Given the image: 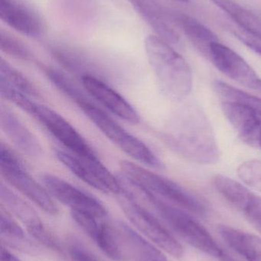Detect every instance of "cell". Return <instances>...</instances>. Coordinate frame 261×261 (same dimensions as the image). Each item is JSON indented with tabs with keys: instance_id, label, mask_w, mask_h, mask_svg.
<instances>
[{
	"instance_id": "cell-12",
	"label": "cell",
	"mask_w": 261,
	"mask_h": 261,
	"mask_svg": "<svg viewBox=\"0 0 261 261\" xmlns=\"http://www.w3.org/2000/svg\"><path fill=\"white\" fill-rule=\"evenodd\" d=\"M81 81L83 88L100 107L129 123H139L140 116L136 109L107 81L92 76H81Z\"/></svg>"
},
{
	"instance_id": "cell-20",
	"label": "cell",
	"mask_w": 261,
	"mask_h": 261,
	"mask_svg": "<svg viewBox=\"0 0 261 261\" xmlns=\"http://www.w3.org/2000/svg\"><path fill=\"white\" fill-rule=\"evenodd\" d=\"M219 236L245 261H261V238L229 225H219Z\"/></svg>"
},
{
	"instance_id": "cell-19",
	"label": "cell",
	"mask_w": 261,
	"mask_h": 261,
	"mask_svg": "<svg viewBox=\"0 0 261 261\" xmlns=\"http://www.w3.org/2000/svg\"><path fill=\"white\" fill-rule=\"evenodd\" d=\"M0 197L6 210L22 222L33 239L47 229L35 210L4 184H1Z\"/></svg>"
},
{
	"instance_id": "cell-27",
	"label": "cell",
	"mask_w": 261,
	"mask_h": 261,
	"mask_svg": "<svg viewBox=\"0 0 261 261\" xmlns=\"http://www.w3.org/2000/svg\"><path fill=\"white\" fill-rule=\"evenodd\" d=\"M0 47L3 53L15 59L31 61L33 55L22 42L4 31L0 32Z\"/></svg>"
},
{
	"instance_id": "cell-23",
	"label": "cell",
	"mask_w": 261,
	"mask_h": 261,
	"mask_svg": "<svg viewBox=\"0 0 261 261\" xmlns=\"http://www.w3.org/2000/svg\"><path fill=\"white\" fill-rule=\"evenodd\" d=\"M214 185L231 205L243 213L254 196L243 184L224 175H217L214 178Z\"/></svg>"
},
{
	"instance_id": "cell-25",
	"label": "cell",
	"mask_w": 261,
	"mask_h": 261,
	"mask_svg": "<svg viewBox=\"0 0 261 261\" xmlns=\"http://www.w3.org/2000/svg\"><path fill=\"white\" fill-rule=\"evenodd\" d=\"M0 90H13L33 99L39 96L36 87L4 59L0 64Z\"/></svg>"
},
{
	"instance_id": "cell-3",
	"label": "cell",
	"mask_w": 261,
	"mask_h": 261,
	"mask_svg": "<svg viewBox=\"0 0 261 261\" xmlns=\"http://www.w3.org/2000/svg\"><path fill=\"white\" fill-rule=\"evenodd\" d=\"M121 177L139 193H149L198 216H205L207 207L196 195L172 179L131 161H121Z\"/></svg>"
},
{
	"instance_id": "cell-8",
	"label": "cell",
	"mask_w": 261,
	"mask_h": 261,
	"mask_svg": "<svg viewBox=\"0 0 261 261\" xmlns=\"http://www.w3.org/2000/svg\"><path fill=\"white\" fill-rule=\"evenodd\" d=\"M0 171L6 182L32 201L47 214L57 216L59 213L55 199L42 184L37 182L25 168L13 152L2 143L0 147Z\"/></svg>"
},
{
	"instance_id": "cell-4",
	"label": "cell",
	"mask_w": 261,
	"mask_h": 261,
	"mask_svg": "<svg viewBox=\"0 0 261 261\" xmlns=\"http://www.w3.org/2000/svg\"><path fill=\"white\" fill-rule=\"evenodd\" d=\"M0 92L3 98L13 102L32 116L61 144L62 148L81 156L99 158L85 138L59 113L18 92L10 90H0Z\"/></svg>"
},
{
	"instance_id": "cell-10",
	"label": "cell",
	"mask_w": 261,
	"mask_h": 261,
	"mask_svg": "<svg viewBox=\"0 0 261 261\" xmlns=\"http://www.w3.org/2000/svg\"><path fill=\"white\" fill-rule=\"evenodd\" d=\"M41 182L54 199L69 207L70 211L87 213L104 219L108 216L102 202L62 178L46 173L41 176Z\"/></svg>"
},
{
	"instance_id": "cell-18",
	"label": "cell",
	"mask_w": 261,
	"mask_h": 261,
	"mask_svg": "<svg viewBox=\"0 0 261 261\" xmlns=\"http://www.w3.org/2000/svg\"><path fill=\"white\" fill-rule=\"evenodd\" d=\"M139 16L154 31L156 35L168 42L178 44L180 37L157 0H127Z\"/></svg>"
},
{
	"instance_id": "cell-35",
	"label": "cell",
	"mask_w": 261,
	"mask_h": 261,
	"mask_svg": "<svg viewBox=\"0 0 261 261\" xmlns=\"http://www.w3.org/2000/svg\"><path fill=\"white\" fill-rule=\"evenodd\" d=\"M258 148H260L261 150V136L260 138V141H259Z\"/></svg>"
},
{
	"instance_id": "cell-24",
	"label": "cell",
	"mask_w": 261,
	"mask_h": 261,
	"mask_svg": "<svg viewBox=\"0 0 261 261\" xmlns=\"http://www.w3.org/2000/svg\"><path fill=\"white\" fill-rule=\"evenodd\" d=\"M222 9L241 29L261 36V19L246 8L234 0H210Z\"/></svg>"
},
{
	"instance_id": "cell-15",
	"label": "cell",
	"mask_w": 261,
	"mask_h": 261,
	"mask_svg": "<svg viewBox=\"0 0 261 261\" xmlns=\"http://www.w3.org/2000/svg\"><path fill=\"white\" fill-rule=\"evenodd\" d=\"M0 18L16 32L38 38L44 32V23L38 12L21 0H0Z\"/></svg>"
},
{
	"instance_id": "cell-34",
	"label": "cell",
	"mask_w": 261,
	"mask_h": 261,
	"mask_svg": "<svg viewBox=\"0 0 261 261\" xmlns=\"http://www.w3.org/2000/svg\"><path fill=\"white\" fill-rule=\"evenodd\" d=\"M174 1L179 2V3H188L189 0H174Z\"/></svg>"
},
{
	"instance_id": "cell-14",
	"label": "cell",
	"mask_w": 261,
	"mask_h": 261,
	"mask_svg": "<svg viewBox=\"0 0 261 261\" xmlns=\"http://www.w3.org/2000/svg\"><path fill=\"white\" fill-rule=\"evenodd\" d=\"M70 216L75 223L107 257L113 260H123L114 227L110 226L106 219L75 211H70Z\"/></svg>"
},
{
	"instance_id": "cell-1",
	"label": "cell",
	"mask_w": 261,
	"mask_h": 261,
	"mask_svg": "<svg viewBox=\"0 0 261 261\" xmlns=\"http://www.w3.org/2000/svg\"><path fill=\"white\" fill-rule=\"evenodd\" d=\"M167 141L176 152L197 164L219 162L220 150L216 134L200 107L187 106L179 112L172 124Z\"/></svg>"
},
{
	"instance_id": "cell-16",
	"label": "cell",
	"mask_w": 261,
	"mask_h": 261,
	"mask_svg": "<svg viewBox=\"0 0 261 261\" xmlns=\"http://www.w3.org/2000/svg\"><path fill=\"white\" fill-rule=\"evenodd\" d=\"M123 261H168L162 251L124 222L115 225Z\"/></svg>"
},
{
	"instance_id": "cell-22",
	"label": "cell",
	"mask_w": 261,
	"mask_h": 261,
	"mask_svg": "<svg viewBox=\"0 0 261 261\" xmlns=\"http://www.w3.org/2000/svg\"><path fill=\"white\" fill-rule=\"evenodd\" d=\"M2 242L9 248L29 254H38L40 248L35 245L7 210L1 211Z\"/></svg>"
},
{
	"instance_id": "cell-13",
	"label": "cell",
	"mask_w": 261,
	"mask_h": 261,
	"mask_svg": "<svg viewBox=\"0 0 261 261\" xmlns=\"http://www.w3.org/2000/svg\"><path fill=\"white\" fill-rule=\"evenodd\" d=\"M222 112L243 142L258 147L261 136V112L239 102L222 101Z\"/></svg>"
},
{
	"instance_id": "cell-21",
	"label": "cell",
	"mask_w": 261,
	"mask_h": 261,
	"mask_svg": "<svg viewBox=\"0 0 261 261\" xmlns=\"http://www.w3.org/2000/svg\"><path fill=\"white\" fill-rule=\"evenodd\" d=\"M171 16L188 39L207 55L210 44L219 41L217 35L209 28L196 18L178 12L171 13Z\"/></svg>"
},
{
	"instance_id": "cell-26",
	"label": "cell",
	"mask_w": 261,
	"mask_h": 261,
	"mask_svg": "<svg viewBox=\"0 0 261 261\" xmlns=\"http://www.w3.org/2000/svg\"><path fill=\"white\" fill-rule=\"evenodd\" d=\"M214 89L222 101L245 104L261 112V99L257 96L245 93L243 90L220 81L214 83Z\"/></svg>"
},
{
	"instance_id": "cell-28",
	"label": "cell",
	"mask_w": 261,
	"mask_h": 261,
	"mask_svg": "<svg viewBox=\"0 0 261 261\" xmlns=\"http://www.w3.org/2000/svg\"><path fill=\"white\" fill-rule=\"evenodd\" d=\"M238 175L246 185L261 191V161H249L238 168Z\"/></svg>"
},
{
	"instance_id": "cell-33",
	"label": "cell",
	"mask_w": 261,
	"mask_h": 261,
	"mask_svg": "<svg viewBox=\"0 0 261 261\" xmlns=\"http://www.w3.org/2000/svg\"><path fill=\"white\" fill-rule=\"evenodd\" d=\"M221 260L222 261H235L234 260H233L232 258H231V257H228L227 255H224L223 257L221 258Z\"/></svg>"
},
{
	"instance_id": "cell-30",
	"label": "cell",
	"mask_w": 261,
	"mask_h": 261,
	"mask_svg": "<svg viewBox=\"0 0 261 261\" xmlns=\"http://www.w3.org/2000/svg\"><path fill=\"white\" fill-rule=\"evenodd\" d=\"M233 35L242 44L261 57V36L249 33L240 29L233 31Z\"/></svg>"
},
{
	"instance_id": "cell-29",
	"label": "cell",
	"mask_w": 261,
	"mask_h": 261,
	"mask_svg": "<svg viewBox=\"0 0 261 261\" xmlns=\"http://www.w3.org/2000/svg\"><path fill=\"white\" fill-rule=\"evenodd\" d=\"M248 220L261 232V197L254 195L244 212Z\"/></svg>"
},
{
	"instance_id": "cell-7",
	"label": "cell",
	"mask_w": 261,
	"mask_h": 261,
	"mask_svg": "<svg viewBox=\"0 0 261 261\" xmlns=\"http://www.w3.org/2000/svg\"><path fill=\"white\" fill-rule=\"evenodd\" d=\"M119 196L124 214L141 234L173 257L183 255L184 249L179 241L126 187Z\"/></svg>"
},
{
	"instance_id": "cell-5",
	"label": "cell",
	"mask_w": 261,
	"mask_h": 261,
	"mask_svg": "<svg viewBox=\"0 0 261 261\" xmlns=\"http://www.w3.org/2000/svg\"><path fill=\"white\" fill-rule=\"evenodd\" d=\"M76 105L109 141L132 159L153 168L162 167L160 160L148 145L121 126L90 96Z\"/></svg>"
},
{
	"instance_id": "cell-31",
	"label": "cell",
	"mask_w": 261,
	"mask_h": 261,
	"mask_svg": "<svg viewBox=\"0 0 261 261\" xmlns=\"http://www.w3.org/2000/svg\"><path fill=\"white\" fill-rule=\"evenodd\" d=\"M68 252L72 261H101L78 242H72L70 244Z\"/></svg>"
},
{
	"instance_id": "cell-32",
	"label": "cell",
	"mask_w": 261,
	"mask_h": 261,
	"mask_svg": "<svg viewBox=\"0 0 261 261\" xmlns=\"http://www.w3.org/2000/svg\"><path fill=\"white\" fill-rule=\"evenodd\" d=\"M0 261H21L17 258L14 254H12L6 247L2 245L1 247V256H0Z\"/></svg>"
},
{
	"instance_id": "cell-2",
	"label": "cell",
	"mask_w": 261,
	"mask_h": 261,
	"mask_svg": "<svg viewBox=\"0 0 261 261\" xmlns=\"http://www.w3.org/2000/svg\"><path fill=\"white\" fill-rule=\"evenodd\" d=\"M144 48L161 92L173 101L185 99L193 90V76L185 58L157 35L146 37Z\"/></svg>"
},
{
	"instance_id": "cell-17",
	"label": "cell",
	"mask_w": 261,
	"mask_h": 261,
	"mask_svg": "<svg viewBox=\"0 0 261 261\" xmlns=\"http://www.w3.org/2000/svg\"><path fill=\"white\" fill-rule=\"evenodd\" d=\"M1 128L17 149L26 156L38 158L42 155V147L37 137L9 109L1 107Z\"/></svg>"
},
{
	"instance_id": "cell-11",
	"label": "cell",
	"mask_w": 261,
	"mask_h": 261,
	"mask_svg": "<svg viewBox=\"0 0 261 261\" xmlns=\"http://www.w3.org/2000/svg\"><path fill=\"white\" fill-rule=\"evenodd\" d=\"M208 56L223 74L261 94V77L246 61L232 49L219 41H215L210 44Z\"/></svg>"
},
{
	"instance_id": "cell-9",
	"label": "cell",
	"mask_w": 261,
	"mask_h": 261,
	"mask_svg": "<svg viewBox=\"0 0 261 261\" xmlns=\"http://www.w3.org/2000/svg\"><path fill=\"white\" fill-rule=\"evenodd\" d=\"M55 156L75 176L95 190L119 196L124 191L122 179L113 175L99 158L81 156L64 148H56Z\"/></svg>"
},
{
	"instance_id": "cell-6",
	"label": "cell",
	"mask_w": 261,
	"mask_h": 261,
	"mask_svg": "<svg viewBox=\"0 0 261 261\" xmlns=\"http://www.w3.org/2000/svg\"><path fill=\"white\" fill-rule=\"evenodd\" d=\"M140 194L172 229L188 245L210 257L221 259L225 255L209 231L187 210L153 195L144 193H140Z\"/></svg>"
}]
</instances>
